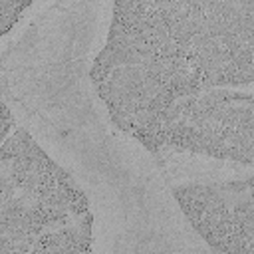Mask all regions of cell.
<instances>
[{
    "label": "cell",
    "instance_id": "277c9868",
    "mask_svg": "<svg viewBox=\"0 0 254 254\" xmlns=\"http://www.w3.org/2000/svg\"><path fill=\"white\" fill-rule=\"evenodd\" d=\"M32 2H20V0H0V36H6L12 26L22 18V12L28 10Z\"/></svg>",
    "mask_w": 254,
    "mask_h": 254
},
{
    "label": "cell",
    "instance_id": "6da1fadb",
    "mask_svg": "<svg viewBox=\"0 0 254 254\" xmlns=\"http://www.w3.org/2000/svg\"><path fill=\"white\" fill-rule=\"evenodd\" d=\"M91 81L141 139L175 101L254 81V2H117Z\"/></svg>",
    "mask_w": 254,
    "mask_h": 254
},
{
    "label": "cell",
    "instance_id": "3957f363",
    "mask_svg": "<svg viewBox=\"0 0 254 254\" xmlns=\"http://www.w3.org/2000/svg\"><path fill=\"white\" fill-rule=\"evenodd\" d=\"M91 212L75 220L52 226L34 238L0 240V254H93Z\"/></svg>",
    "mask_w": 254,
    "mask_h": 254
},
{
    "label": "cell",
    "instance_id": "7a4b0ae2",
    "mask_svg": "<svg viewBox=\"0 0 254 254\" xmlns=\"http://www.w3.org/2000/svg\"><path fill=\"white\" fill-rule=\"evenodd\" d=\"M139 141L153 153L179 149L254 165V93L208 89L179 99Z\"/></svg>",
    "mask_w": 254,
    "mask_h": 254
}]
</instances>
